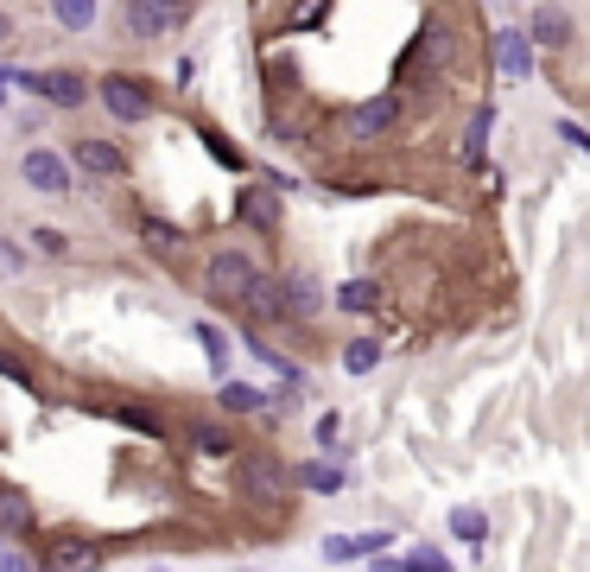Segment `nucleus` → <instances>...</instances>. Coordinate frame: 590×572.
<instances>
[{"instance_id":"nucleus-1","label":"nucleus","mask_w":590,"mask_h":572,"mask_svg":"<svg viewBox=\"0 0 590 572\" xmlns=\"http://www.w3.org/2000/svg\"><path fill=\"white\" fill-rule=\"evenodd\" d=\"M103 108L115 121H147V115H153V83L115 71V77H103Z\"/></svg>"},{"instance_id":"nucleus-2","label":"nucleus","mask_w":590,"mask_h":572,"mask_svg":"<svg viewBox=\"0 0 590 572\" xmlns=\"http://www.w3.org/2000/svg\"><path fill=\"white\" fill-rule=\"evenodd\" d=\"M260 267L242 248H223V255H210V267H204V286L216 293V299H242L248 293V280H255Z\"/></svg>"},{"instance_id":"nucleus-3","label":"nucleus","mask_w":590,"mask_h":572,"mask_svg":"<svg viewBox=\"0 0 590 572\" xmlns=\"http://www.w3.org/2000/svg\"><path fill=\"white\" fill-rule=\"evenodd\" d=\"M20 179L32 184V191H71V159L64 153H52V147H32L26 159H20Z\"/></svg>"},{"instance_id":"nucleus-4","label":"nucleus","mask_w":590,"mask_h":572,"mask_svg":"<svg viewBox=\"0 0 590 572\" xmlns=\"http://www.w3.org/2000/svg\"><path fill=\"white\" fill-rule=\"evenodd\" d=\"M184 20L179 0H128V32L133 39H159V32H172Z\"/></svg>"},{"instance_id":"nucleus-5","label":"nucleus","mask_w":590,"mask_h":572,"mask_svg":"<svg viewBox=\"0 0 590 572\" xmlns=\"http://www.w3.org/2000/svg\"><path fill=\"white\" fill-rule=\"evenodd\" d=\"M26 89H39L45 103H57V108H77V103H89V83L77 77V71H39V77H20Z\"/></svg>"},{"instance_id":"nucleus-6","label":"nucleus","mask_w":590,"mask_h":572,"mask_svg":"<svg viewBox=\"0 0 590 572\" xmlns=\"http://www.w3.org/2000/svg\"><path fill=\"white\" fill-rule=\"evenodd\" d=\"M394 121H400V103H394V96H375V103L350 108V134H356V140H382V134H394Z\"/></svg>"},{"instance_id":"nucleus-7","label":"nucleus","mask_w":590,"mask_h":572,"mask_svg":"<svg viewBox=\"0 0 590 572\" xmlns=\"http://www.w3.org/2000/svg\"><path fill=\"white\" fill-rule=\"evenodd\" d=\"M77 166L96 172V179H121V172H128V153L108 147V140H77Z\"/></svg>"},{"instance_id":"nucleus-8","label":"nucleus","mask_w":590,"mask_h":572,"mask_svg":"<svg viewBox=\"0 0 590 572\" xmlns=\"http://www.w3.org/2000/svg\"><path fill=\"white\" fill-rule=\"evenodd\" d=\"M242 306H248V318H286V280L255 274V280H248V293H242Z\"/></svg>"},{"instance_id":"nucleus-9","label":"nucleus","mask_w":590,"mask_h":572,"mask_svg":"<svg viewBox=\"0 0 590 572\" xmlns=\"http://www.w3.org/2000/svg\"><path fill=\"white\" fill-rule=\"evenodd\" d=\"M495 57H502V71L508 77H527V64H534V39L521 27H502L495 32Z\"/></svg>"},{"instance_id":"nucleus-10","label":"nucleus","mask_w":590,"mask_h":572,"mask_svg":"<svg viewBox=\"0 0 590 572\" xmlns=\"http://www.w3.org/2000/svg\"><path fill=\"white\" fill-rule=\"evenodd\" d=\"M527 39H534V45H546V52H559V45H571V20H565L559 7H539L534 27H527Z\"/></svg>"},{"instance_id":"nucleus-11","label":"nucleus","mask_w":590,"mask_h":572,"mask_svg":"<svg viewBox=\"0 0 590 572\" xmlns=\"http://www.w3.org/2000/svg\"><path fill=\"white\" fill-rule=\"evenodd\" d=\"M387 541H394V534H336V541H324V553H331V560H368V553H382Z\"/></svg>"},{"instance_id":"nucleus-12","label":"nucleus","mask_w":590,"mask_h":572,"mask_svg":"<svg viewBox=\"0 0 590 572\" xmlns=\"http://www.w3.org/2000/svg\"><path fill=\"white\" fill-rule=\"evenodd\" d=\"M451 534H458V541H470L476 553H483V541H489V516H483V509H451Z\"/></svg>"},{"instance_id":"nucleus-13","label":"nucleus","mask_w":590,"mask_h":572,"mask_svg":"<svg viewBox=\"0 0 590 572\" xmlns=\"http://www.w3.org/2000/svg\"><path fill=\"white\" fill-rule=\"evenodd\" d=\"M0 528H7V534H26L32 528V502L20 490H0Z\"/></svg>"},{"instance_id":"nucleus-14","label":"nucleus","mask_w":590,"mask_h":572,"mask_svg":"<svg viewBox=\"0 0 590 572\" xmlns=\"http://www.w3.org/2000/svg\"><path fill=\"white\" fill-rule=\"evenodd\" d=\"M336 306H343V313H375V306H382V286H375V280H350L343 293H336Z\"/></svg>"},{"instance_id":"nucleus-15","label":"nucleus","mask_w":590,"mask_h":572,"mask_svg":"<svg viewBox=\"0 0 590 572\" xmlns=\"http://www.w3.org/2000/svg\"><path fill=\"white\" fill-rule=\"evenodd\" d=\"M52 13H57V27H71V32L96 27V0H52Z\"/></svg>"},{"instance_id":"nucleus-16","label":"nucleus","mask_w":590,"mask_h":572,"mask_svg":"<svg viewBox=\"0 0 590 572\" xmlns=\"http://www.w3.org/2000/svg\"><path fill=\"white\" fill-rule=\"evenodd\" d=\"M318 306H324V293H318L311 280H286V313L292 318H311Z\"/></svg>"},{"instance_id":"nucleus-17","label":"nucleus","mask_w":590,"mask_h":572,"mask_svg":"<svg viewBox=\"0 0 590 572\" xmlns=\"http://www.w3.org/2000/svg\"><path fill=\"white\" fill-rule=\"evenodd\" d=\"M375 363H382V343L375 338H356L350 350H343V369H350V375H368Z\"/></svg>"},{"instance_id":"nucleus-18","label":"nucleus","mask_w":590,"mask_h":572,"mask_svg":"<svg viewBox=\"0 0 590 572\" xmlns=\"http://www.w3.org/2000/svg\"><path fill=\"white\" fill-rule=\"evenodd\" d=\"M223 407L229 414H255V407H267V394L248 389V382H223Z\"/></svg>"},{"instance_id":"nucleus-19","label":"nucleus","mask_w":590,"mask_h":572,"mask_svg":"<svg viewBox=\"0 0 590 572\" xmlns=\"http://www.w3.org/2000/svg\"><path fill=\"white\" fill-rule=\"evenodd\" d=\"M286 484V470L273 465V458H255V465H248V490H260V496H273Z\"/></svg>"},{"instance_id":"nucleus-20","label":"nucleus","mask_w":590,"mask_h":572,"mask_svg":"<svg viewBox=\"0 0 590 572\" xmlns=\"http://www.w3.org/2000/svg\"><path fill=\"white\" fill-rule=\"evenodd\" d=\"M242 210H248V223H260V230H273V223H280V210H273V198H267V191H248V198H242Z\"/></svg>"},{"instance_id":"nucleus-21","label":"nucleus","mask_w":590,"mask_h":572,"mask_svg":"<svg viewBox=\"0 0 590 572\" xmlns=\"http://www.w3.org/2000/svg\"><path fill=\"white\" fill-rule=\"evenodd\" d=\"M191 439H197V452H229V426H210V420H197V426H191Z\"/></svg>"},{"instance_id":"nucleus-22","label":"nucleus","mask_w":590,"mask_h":572,"mask_svg":"<svg viewBox=\"0 0 590 572\" xmlns=\"http://www.w3.org/2000/svg\"><path fill=\"white\" fill-rule=\"evenodd\" d=\"M305 484H311L318 496H336V490H343V470H331V465H305Z\"/></svg>"},{"instance_id":"nucleus-23","label":"nucleus","mask_w":590,"mask_h":572,"mask_svg":"<svg viewBox=\"0 0 590 572\" xmlns=\"http://www.w3.org/2000/svg\"><path fill=\"white\" fill-rule=\"evenodd\" d=\"M147 248H159V255H179V230H172V223H153V216H147Z\"/></svg>"},{"instance_id":"nucleus-24","label":"nucleus","mask_w":590,"mask_h":572,"mask_svg":"<svg viewBox=\"0 0 590 572\" xmlns=\"http://www.w3.org/2000/svg\"><path fill=\"white\" fill-rule=\"evenodd\" d=\"M197 343H204V357L216 369H223V357H229V343H223V331H216V325H197Z\"/></svg>"},{"instance_id":"nucleus-25","label":"nucleus","mask_w":590,"mask_h":572,"mask_svg":"<svg viewBox=\"0 0 590 572\" xmlns=\"http://www.w3.org/2000/svg\"><path fill=\"white\" fill-rule=\"evenodd\" d=\"M32 248H39V255H64V248H71V235H64V230H32Z\"/></svg>"},{"instance_id":"nucleus-26","label":"nucleus","mask_w":590,"mask_h":572,"mask_svg":"<svg viewBox=\"0 0 590 572\" xmlns=\"http://www.w3.org/2000/svg\"><path fill=\"white\" fill-rule=\"evenodd\" d=\"M0 375H7V382H20V389H32L26 363H20V357H7V350H0Z\"/></svg>"},{"instance_id":"nucleus-27","label":"nucleus","mask_w":590,"mask_h":572,"mask_svg":"<svg viewBox=\"0 0 590 572\" xmlns=\"http://www.w3.org/2000/svg\"><path fill=\"white\" fill-rule=\"evenodd\" d=\"M52 560H57V566H89V560H96V553H89V547H57Z\"/></svg>"},{"instance_id":"nucleus-28","label":"nucleus","mask_w":590,"mask_h":572,"mask_svg":"<svg viewBox=\"0 0 590 572\" xmlns=\"http://www.w3.org/2000/svg\"><path fill=\"white\" fill-rule=\"evenodd\" d=\"M324 7H331V0H299V7H292V27H311Z\"/></svg>"},{"instance_id":"nucleus-29","label":"nucleus","mask_w":590,"mask_h":572,"mask_svg":"<svg viewBox=\"0 0 590 572\" xmlns=\"http://www.w3.org/2000/svg\"><path fill=\"white\" fill-rule=\"evenodd\" d=\"M336 433H343V420H336V414L318 420V445H336Z\"/></svg>"},{"instance_id":"nucleus-30","label":"nucleus","mask_w":590,"mask_h":572,"mask_svg":"<svg viewBox=\"0 0 590 572\" xmlns=\"http://www.w3.org/2000/svg\"><path fill=\"white\" fill-rule=\"evenodd\" d=\"M559 134H565V140H571V147H584V153H590V134L578 128V121H559Z\"/></svg>"},{"instance_id":"nucleus-31","label":"nucleus","mask_w":590,"mask_h":572,"mask_svg":"<svg viewBox=\"0 0 590 572\" xmlns=\"http://www.w3.org/2000/svg\"><path fill=\"white\" fill-rule=\"evenodd\" d=\"M0 39H13V13L7 7H0Z\"/></svg>"},{"instance_id":"nucleus-32","label":"nucleus","mask_w":590,"mask_h":572,"mask_svg":"<svg viewBox=\"0 0 590 572\" xmlns=\"http://www.w3.org/2000/svg\"><path fill=\"white\" fill-rule=\"evenodd\" d=\"M7 83H13V77H7V71H0V103H7Z\"/></svg>"}]
</instances>
